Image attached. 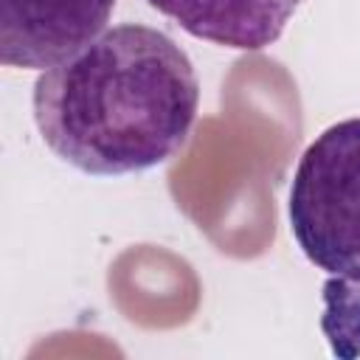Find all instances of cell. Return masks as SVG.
Returning a JSON list of instances; mask_svg holds the SVG:
<instances>
[{"instance_id":"cell-1","label":"cell","mask_w":360,"mask_h":360,"mask_svg":"<svg viewBox=\"0 0 360 360\" xmlns=\"http://www.w3.org/2000/svg\"><path fill=\"white\" fill-rule=\"evenodd\" d=\"M197 104L188 53L138 22L107 28L34 84V121L48 149L98 177L166 163L188 141Z\"/></svg>"},{"instance_id":"cell-2","label":"cell","mask_w":360,"mask_h":360,"mask_svg":"<svg viewBox=\"0 0 360 360\" xmlns=\"http://www.w3.org/2000/svg\"><path fill=\"white\" fill-rule=\"evenodd\" d=\"M287 217L292 239L318 270L360 284V118L326 127L304 149Z\"/></svg>"},{"instance_id":"cell-3","label":"cell","mask_w":360,"mask_h":360,"mask_svg":"<svg viewBox=\"0 0 360 360\" xmlns=\"http://www.w3.org/2000/svg\"><path fill=\"white\" fill-rule=\"evenodd\" d=\"M115 0H0L6 68L48 70L107 31Z\"/></svg>"},{"instance_id":"cell-4","label":"cell","mask_w":360,"mask_h":360,"mask_svg":"<svg viewBox=\"0 0 360 360\" xmlns=\"http://www.w3.org/2000/svg\"><path fill=\"white\" fill-rule=\"evenodd\" d=\"M149 6L197 39L262 51L284 34L304 0H149Z\"/></svg>"}]
</instances>
